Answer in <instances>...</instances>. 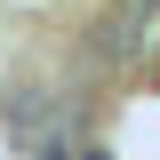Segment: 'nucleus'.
Returning a JSON list of instances; mask_svg holds the SVG:
<instances>
[{
	"label": "nucleus",
	"mask_w": 160,
	"mask_h": 160,
	"mask_svg": "<svg viewBox=\"0 0 160 160\" xmlns=\"http://www.w3.org/2000/svg\"><path fill=\"white\" fill-rule=\"evenodd\" d=\"M144 40H160V0H112L96 16V56L104 64H136Z\"/></svg>",
	"instance_id": "1"
}]
</instances>
